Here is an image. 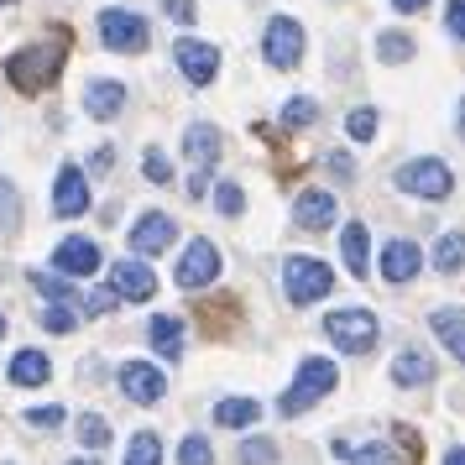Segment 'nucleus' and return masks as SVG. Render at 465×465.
Masks as SVG:
<instances>
[{"instance_id": "f257e3e1", "label": "nucleus", "mask_w": 465, "mask_h": 465, "mask_svg": "<svg viewBox=\"0 0 465 465\" xmlns=\"http://www.w3.org/2000/svg\"><path fill=\"white\" fill-rule=\"evenodd\" d=\"M68 64V32H53L47 43H32V47H16L11 58H5V79L11 89H22V94H43V89L58 84V74Z\"/></svg>"}, {"instance_id": "f03ea898", "label": "nucleus", "mask_w": 465, "mask_h": 465, "mask_svg": "<svg viewBox=\"0 0 465 465\" xmlns=\"http://www.w3.org/2000/svg\"><path fill=\"white\" fill-rule=\"evenodd\" d=\"M335 387H340L335 361H324V356H303V361H298V371H293V381H288V392L277 398V413H282V419H298V413H309L314 402L330 398Z\"/></svg>"}, {"instance_id": "7ed1b4c3", "label": "nucleus", "mask_w": 465, "mask_h": 465, "mask_svg": "<svg viewBox=\"0 0 465 465\" xmlns=\"http://www.w3.org/2000/svg\"><path fill=\"white\" fill-rule=\"evenodd\" d=\"M381 324L371 309H335V314H324V340L335 345V351H345V356H366L371 345H377Z\"/></svg>"}, {"instance_id": "20e7f679", "label": "nucleus", "mask_w": 465, "mask_h": 465, "mask_svg": "<svg viewBox=\"0 0 465 465\" xmlns=\"http://www.w3.org/2000/svg\"><path fill=\"white\" fill-rule=\"evenodd\" d=\"M282 288H288V303L293 309H309L335 288V272L319 262V256H282Z\"/></svg>"}, {"instance_id": "39448f33", "label": "nucleus", "mask_w": 465, "mask_h": 465, "mask_svg": "<svg viewBox=\"0 0 465 465\" xmlns=\"http://www.w3.org/2000/svg\"><path fill=\"white\" fill-rule=\"evenodd\" d=\"M100 43H105L110 53L136 58V53L152 47V26H147V16L131 11V5H110V11H100Z\"/></svg>"}, {"instance_id": "423d86ee", "label": "nucleus", "mask_w": 465, "mask_h": 465, "mask_svg": "<svg viewBox=\"0 0 465 465\" xmlns=\"http://www.w3.org/2000/svg\"><path fill=\"white\" fill-rule=\"evenodd\" d=\"M398 189L413 193V199H450L455 189V173L444 168L440 157H413L398 168Z\"/></svg>"}, {"instance_id": "0eeeda50", "label": "nucleus", "mask_w": 465, "mask_h": 465, "mask_svg": "<svg viewBox=\"0 0 465 465\" xmlns=\"http://www.w3.org/2000/svg\"><path fill=\"white\" fill-rule=\"evenodd\" d=\"M262 58L272 68H298L303 64V26L293 16H272L262 32Z\"/></svg>"}, {"instance_id": "6e6552de", "label": "nucleus", "mask_w": 465, "mask_h": 465, "mask_svg": "<svg viewBox=\"0 0 465 465\" xmlns=\"http://www.w3.org/2000/svg\"><path fill=\"white\" fill-rule=\"evenodd\" d=\"M115 381H121V392H126L136 408H152V402L168 398V377L157 371V361H121Z\"/></svg>"}, {"instance_id": "1a4fd4ad", "label": "nucleus", "mask_w": 465, "mask_h": 465, "mask_svg": "<svg viewBox=\"0 0 465 465\" xmlns=\"http://www.w3.org/2000/svg\"><path fill=\"white\" fill-rule=\"evenodd\" d=\"M89 204H94L89 173L79 168V163H64V168H58V183H53V214H58V220H79V214H89Z\"/></svg>"}, {"instance_id": "9d476101", "label": "nucleus", "mask_w": 465, "mask_h": 465, "mask_svg": "<svg viewBox=\"0 0 465 465\" xmlns=\"http://www.w3.org/2000/svg\"><path fill=\"white\" fill-rule=\"evenodd\" d=\"M178 288H183V293H193V288H210L214 277H220V252H214V241H204V235H199V241H189V246H183V256H178Z\"/></svg>"}, {"instance_id": "9b49d317", "label": "nucleus", "mask_w": 465, "mask_h": 465, "mask_svg": "<svg viewBox=\"0 0 465 465\" xmlns=\"http://www.w3.org/2000/svg\"><path fill=\"white\" fill-rule=\"evenodd\" d=\"M173 58H178V74H183L193 89L214 84V74H220V47L199 43V37H178V43H173Z\"/></svg>"}, {"instance_id": "f8f14e48", "label": "nucleus", "mask_w": 465, "mask_h": 465, "mask_svg": "<svg viewBox=\"0 0 465 465\" xmlns=\"http://www.w3.org/2000/svg\"><path fill=\"white\" fill-rule=\"evenodd\" d=\"M100 267H105V262H100V246H94L89 235H68V241H58V252H53V272L68 277V282L94 277Z\"/></svg>"}, {"instance_id": "ddd939ff", "label": "nucleus", "mask_w": 465, "mask_h": 465, "mask_svg": "<svg viewBox=\"0 0 465 465\" xmlns=\"http://www.w3.org/2000/svg\"><path fill=\"white\" fill-rule=\"evenodd\" d=\"M173 241H178V220L163 214V210H147L136 225H131V252L136 256H163Z\"/></svg>"}, {"instance_id": "4468645a", "label": "nucleus", "mask_w": 465, "mask_h": 465, "mask_svg": "<svg viewBox=\"0 0 465 465\" xmlns=\"http://www.w3.org/2000/svg\"><path fill=\"white\" fill-rule=\"evenodd\" d=\"M110 288L121 293V303H147V298H157V272L142 267L136 256H126V262L110 267Z\"/></svg>"}, {"instance_id": "2eb2a0df", "label": "nucleus", "mask_w": 465, "mask_h": 465, "mask_svg": "<svg viewBox=\"0 0 465 465\" xmlns=\"http://www.w3.org/2000/svg\"><path fill=\"white\" fill-rule=\"evenodd\" d=\"M335 214H340V204L330 189H303L293 204V225L298 231H324V225H335Z\"/></svg>"}, {"instance_id": "dca6fc26", "label": "nucleus", "mask_w": 465, "mask_h": 465, "mask_svg": "<svg viewBox=\"0 0 465 465\" xmlns=\"http://www.w3.org/2000/svg\"><path fill=\"white\" fill-rule=\"evenodd\" d=\"M377 267H381L387 282H398V288H402V282H413V277L423 272V252L413 246V241H402V235H398V241H387V252H381Z\"/></svg>"}, {"instance_id": "f3484780", "label": "nucleus", "mask_w": 465, "mask_h": 465, "mask_svg": "<svg viewBox=\"0 0 465 465\" xmlns=\"http://www.w3.org/2000/svg\"><path fill=\"white\" fill-rule=\"evenodd\" d=\"M183 157L193 163V173H210L214 163H220V126L193 121V126L183 131Z\"/></svg>"}, {"instance_id": "a211bd4d", "label": "nucleus", "mask_w": 465, "mask_h": 465, "mask_svg": "<svg viewBox=\"0 0 465 465\" xmlns=\"http://www.w3.org/2000/svg\"><path fill=\"white\" fill-rule=\"evenodd\" d=\"M429 330H434V340H440L444 351L465 366V309H460V303H444V309H434V314H429Z\"/></svg>"}, {"instance_id": "6ab92c4d", "label": "nucleus", "mask_w": 465, "mask_h": 465, "mask_svg": "<svg viewBox=\"0 0 465 465\" xmlns=\"http://www.w3.org/2000/svg\"><path fill=\"white\" fill-rule=\"evenodd\" d=\"M26 282H32V293H43L47 303H64V309H84V293H79V282H68V277L47 272V267H32V272H26Z\"/></svg>"}, {"instance_id": "aec40b11", "label": "nucleus", "mask_w": 465, "mask_h": 465, "mask_svg": "<svg viewBox=\"0 0 465 465\" xmlns=\"http://www.w3.org/2000/svg\"><path fill=\"white\" fill-rule=\"evenodd\" d=\"M126 110V84H115V79H94V84L84 89V115H94V121H115Z\"/></svg>"}, {"instance_id": "412c9836", "label": "nucleus", "mask_w": 465, "mask_h": 465, "mask_svg": "<svg viewBox=\"0 0 465 465\" xmlns=\"http://www.w3.org/2000/svg\"><path fill=\"white\" fill-rule=\"evenodd\" d=\"M434 377H440L434 356H423V351H413V345L392 356V381H398V387H429Z\"/></svg>"}, {"instance_id": "4be33fe9", "label": "nucleus", "mask_w": 465, "mask_h": 465, "mask_svg": "<svg viewBox=\"0 0 465 465\" xmlns=\"http://www.w3.org/2000/svg\"><path fill=\"white\" fill-rule=\"evenodd\" d=\"M340 256H345L351 277L371 272V231H366V220H351V225H345V235H340Z\"/></svg>"}, {"instance_id": "5701e85b", "label": "nucleus", "mask_w": 465, "mask_h": 465, "mask_svg": "<svg viewBox=\"0 0 465 465\" xmlns=\"http://www.w3.org/2000/svg\"><path fill=\"white\" fill-rule=\"evenodd\" d=\"M5 377H11V387H43L47 377H53V361H47V351H16L11 356V366H5Z\"/></svg>"}, {"instance_id": "b1692460", "label": "nucleus", "mask_w": 465, "mask_h": 465, "mask_svg": "<svg viewBox=\"0 0 465 465\" xmlns=\"http://www.w3.org/2000/svg\"><path fill=\"white\" fill-rule=\"evenodd\" d=\"M147 340H152V351L163 361H183V324L173 314H152L147 319Z\"/></svg>"}, {"instance_id": "393cba45", "label": "nucleus", "mask_w": 465, "mask_h": 465, "mask_svg": "<svg viewBox=\"0 0 465 465\" xmlns=\"http://www.w3.org/2000/svg\"><path fill=\"white\" fill-rule=\"evenodd\" d=\"M330 450H335V455H340L345 465H398V460H402V455L392 450V444H356V440H335Z\"/></svg>"}, {"instance_id": "a878e982", "label": "nucleus", "mask_w": 465, "mask_h": 465, "mask_svg": "<svg viewBox=\"0 0 465 465\" xmlns=\"http://www.w3.org/2000/svg\"><path fill=\"white\" fill-rule=\"evenodd\" d=\"M262 419V402L256 398H220L214 402V423L220 429H252Z\"/></svg>"}, {"instance_id": "bb28decb", "label": "nucleus", "mask_w": 465, "mask_h": 465, "mask_svg": "<svg viewBox=\"0 0 465 465\" xmlns=\"http://www.w3.org/2000/svg\"><path fill=\"white\" fill-rule=\"evenodd\" d=\"M121 465H163V434H157V429H136Z\"/></svg>"}, {"instance_id": "cd10ccee", "label": "nucleus", "mask_w": 465, "mask_h": 465, "mask_svg": "<svg viewBox=\"0 0 465 465\" xmlns=\"http://www.w3.org/2000/svg\"><path fill=\"white\" fill-rule=\"evenodd\" d=\"M277 460H282V450H277V440H267V434H246L241 450H235V465H277Z\"/></svg>"}, {"instance_id": "c85d7f7f", "label": "nucleus", "mask_w": 465, "mask_h": 465, "mask_svg": "<svg viewBox=\"0 0 465 465\" xmlns=\"http://www.w3.org/2000/svg\"><path fill=\"white\" fill-rule=\"evenodd\" d=\"M434 267H440L444 277H455L465 267V235L455 231V235H440L434 241Z\"/></svg>"}, {"instance_id": "c756f323", "label": "nucleus", "mask_w": 465, "mask_h": 465, "mask_svg": "<svg viewBox=\"0 0 465 465\" xmlns=\"http://www.w3.org/2000/svg\"><path fill=\"white\" fill-rule=\"evenodd\" d=\"M74 440L84 444V450H105L115 434H110V423L100 419V413H79V419H74Z\"/></svg>"}, {"instance_id": "7c9ffc66", "label": "nucleus", "mask_w": 465, "mask_h": 465, "mask_svg": "<svg viewBox=\"0 0 465 465\" xmlns=\"http://www.w3.org/2000/svg\"><path fill=\"white\" fill-rule=\"evenodd\" d=\"M277 121H282V131L314 126V121H319V100H309V94H293V100L282 105V115H277Z\"/></svg>"}, {"instance_id": "2f4dec72", "label": "nucleus", "mask_w": 465, "mask_h": 465, "mask_svg": "<svg viewBox=\"0 0 465 465\" xmlns=\"http://www.w3.org/2000/svg\"><path fill=\"white\" fill-rule=\"evenodd\" d=\"M377 58L381 64H408V58H413V37H408V32H381Z\"/></svg>"}, {"instance_id": "473e14b6", "label": "nucleus", "mask_w": 465, "mask_h": 465, "mask_svg": "<svg viewBox=\"0 0 465 465\" xmlns=\"http://www.w3.org/2000/svg\"><path fill=\"white\" fill-rule=\"evenodd\" d=\"M16 225H22V193H16L11 178H0V231L11 235Z\"/></svg>"}, {"instance_id": "72a5a7b5", "label": "nucleus", "mask_w": 465, "mask_h": 465, "mask_svg": "<svg viewBox=\"0 0 465 465\" xmlns=\"http://www.w3.org/2000/svg\"><path fill=\"white\" fill-rule=\"evenodd\" d=\"M43 330L47 335H74V330H79V314L64 309V303H47L43 309Z\"/></svg>"}, {"instance_id": "f704fd0d", "label": "nucleus", "mask_w": 465, "mask_h": 465, "mask_svg": "<svg viewBox=\"0 0 465 465\" xmlns=\"http://www.w3.org/2000/svg\"><path fill=\"white\" fill-rule=\"evenodd\" d=\"M142 178L163 189V183H173V163H168V157H163L157 147H147V152H142Z\"/></svg>"}, {"instance_id": "c9c22d12", "label": "nucleus", "mask_w": 465, "mask_h": 465, "mask_svg": "<svg viewBox=\"0 0 465 465\" xmlns=\"http://www.w3.org/2000/svg\"><path fill=\"white\" fill-rule=\"evenodd\" d=\"M345 131H351V142H371V136H377V110L371 105L351 110V115H345Z\"/></svg>"}, {"instance_id": "e433bc0d", "label": "nucleus", "mask_w": 465, "mask_h": 465, "mask_svg": "<svg viewBox=\"0 0 465 465\" xmlns=\"http://www.w3.org/2000/svg\"><path fill=\"white\" fill-rule=\"evenodd\" d=\"M178 465H214V450L204 434H189L183 440V450H178Z\"/></svg>"}, {"instance_id": "4c0bfd02", "label": "nucleus", "mask_w": 465, "mask_h": 465, "mask_svg": "<svg viewBox=\"0 0 465 465\" xmlns=\"http://www.w3.org/2000/svg\"><path fill=\"white\" fill-rule=\"evenodd\" d=\"M214 210L231 214V220L246 210V193H241V183H214Z\"/></svg>"}, {"instance_id": "58836bf2", "label": "nucleus", "mask_w": 465, "mask_h": 465, "mask_svg": "<svg viewBox=\"0 0 465 465\" xmlns=\"http://www.w3.org/2000/svg\"><path fill=\"white\" fill-rule=\"evenodd\" d=\"M26 423H32V429H64L68 413L58 402H47V408H26Z\"/></svg>"}, {"instance_id": "ea45409f", "label": "nucleus", "mask_w": 465, "mask_h": 465, "mask_svg": "<svg viewBox=\"0 0 465 465\" xmlns=\"http://www.w3.org/2000/svg\"><path fill=\"white\" fill-rule=\"evenodd\" d=\"M84 309L89 314H115L121 309V293L115 288H94V293H84Z\"/></svg>"}, {"instance_id": "a19ab883", "label": "nucleus", "mask_w": 465, "mask_h": 465, "mask_svg": "<svg viewBox=\"0 0 465 465\" xmlns=\"http://www.w3.org/2000/svg\"><path fill=\"white\" fill-rule=\"evenodd\" d=\"M163 11H168L178 26H189L193 16H199V11H193V0H163Z\"/></svg>"}, {"instance_id": "79ce46f5", "label": "nucleus", "mask_w": 465, "mask_h": 465, "mask_svg": "<svg viewBox=\"0 0 465 465\" xmlns=\"http://www.w3.org/2000/svg\"><path fill=\"white\" fill-rule=\"evenodd\" d=\"M444 22H450V32L465 43V0H450V5H444Z\"/></svg>"}, {"instance_id": "37998d69", "label": "nucleus", "mask_w": 465, "mask_h": 465, "mask_svg": "<svg viewBox=\"0 0 465 465\" xmlns=\"http://www.w3.org/2000/svg\"><path fill=\"white\" fill-rule=\"evenodd\" d=\"M210 173H189V199H204V193H210Z\"/></svg>"}, {"instance_id": "c03bdc74", "label": "nucleus", "mask_w": 465, "mask_h": 465, "mask_svg": "<svg viewBox=\"0 0 465 465\" xmlns=\"http://www.w3.org/2000/svg\"><path fill=\"white\" fill-rule=\"evenodd\" d=\"M330 173H340V178H351V157H345V152H330Z\"/></svg>"}, {"instance_id": "a18cd8bd", "label": "nucleus", "mask_w": 465, "mask_h": 465, "mask_svg": "<svg viewBox=\"0 0 465 465\" xmlns=\"http://www.w3.org/2000/svg\"><path fill=\"white\" fill-rule=\"evenodd\" d=\"M110 163H115V147H100V152H94V163H89V168H94V173H105Z\"/></svg>"}, {"instance_id": "49530a36", "label": "nucleus", "mask_w": 465, "mask_h": 465, "mask_svg": "<svg viewBox=\"0 0 465 465\" xmlns=\"http://www.w3.org/2000/svg\"><path fill=\"white\" fill-rule=\"evenodd\" d=\"M392 5H398V11H408V16H413V11H423V5H429V0H392Z\"/></svg>"}, {"instance_id": "de8ad7c7", "label": "nucleus", "mask_w": 465, "mask_h": 465, "mask_svg": "<svg viewBox=\"0 0 465 465\" xmlns=\"http://www.w3.org/2000/svg\"><path fill=\"white\" fill-rule=\"evenodd\" d=\"M444 465H465V444H455V450L444 455Z\"/></svg>"}, {"instance_id": "09e8293b", "label": "nucleus", "mask_w": 465, "mask_h": 465, "mask_svg": "<svg viewBox=\"0 0 465 465\" xmlns=\"http://www.w3.org/2000/svg\"><path fill=\"white\" fill-rule=\"evenodd\" d=\"M460 142H465V100H460Z\"/></svg>"}, {"instance_id": "8fccbe9b", "label": "nucleus", "mask_w": 465, "mask_h": 465, "mask_svg": "<svg viewBox=\"0 0 465 465\" xmlns=\"http://www.w3.org/2000/svg\"><path fill=\"white\" fill-rule=\"evenodd\" d=\"M68 465H100V460H68Z\"/></svg>"}, {"instance_id": "3c124183", "label": "nucleus", "mask_w": 465, "mask_h": 465, "mask_svg": "<svg viewBox=\"0 0 465 465\" xmlns=\"http://www.w3.org/2000/svg\"><path fill=\"white\" fill-rule=\"evenodd\" d=\"M0 340H5V314H0Z\"/></svg>"}, {"instance_id": "603ef678", "label": "nucleus", "mask_w": 465, "mask_h": 465, "mask_svg": "<svg viewBox=\"0 0 465 465\" xmlns=\"http://www.w3.org/2000/svg\"><path fill=\"white\" fill-rule=\"evenodd\" d=\"M0 5H11V0H0Z\"/></svg>"}]
</instances>
